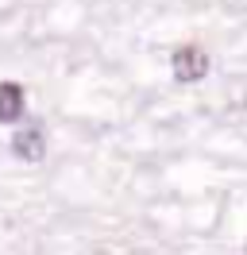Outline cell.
<instances>
[{"instance_id": "1", "label": "cell", "mask_w": 247, "mask_h": 255, "mask_svg": "<svg viewBox=\"0 0 247 255\" xmlns=\"http://www.w3.org/2000/svg\"><path fill=\"white\" fill-rule=\"evenodd\" d=\"M209 74V54L197 47H182L174 50V78L178 81H201Z\"/></svg>"}, {"instance_id": "2", "label": "cell", "mask_w": 247, "mask_h": 255, "mask_svg": "<svg viewBox=\"0 0 247 255\" xmlns=\"http://www.w3.org/2000/svg\"><path fill=\"white\" fill-rule=\"evenodd\" d=\"M12 151H15L23 162H43V159H46V139H43V131H39V128H19V131H15V139H12Z\"/></svg>"}, {"instance_id": "3", "label": "cell", "mask_w": 247, "mask_h": 255, "mask_svg": "<svg viewBox=\"0 0 247 255\" xmlns=\"http://www.w3.org/2000/svg\"><path fill=\"white\" fill-rule=\"evenodd\" d=\"M23 116V89L15 81H0V124H15Z\"/></svg>"}]
</instances>
